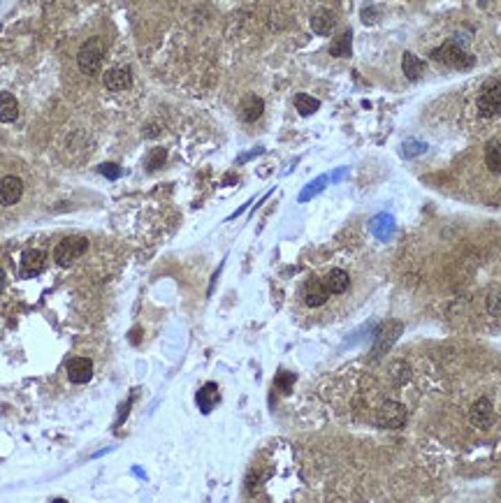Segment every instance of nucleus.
<instances>
[{"label": "nucleus", "mask_w": 501, "mask_h": 503, "mask_svg": "<svg viewBox=\"0 0 501 503\" xmlns=\"http://www.w3.org/2000/svg\"><path fill=\"white\" fill-rule=\"evenodd\" d=\"M429 56H432L436 63H441V65H448L455 70H471L476 65V56L467 54L458 40H446L441 47L432 49Z\"/></svg>", "instance_id": "nucleus-1"}, {"label": "nucleus", "mask_w": 501, "mask_h": 503, "mask_svg": "<svg viewBox=\"0 0 501 503\" xmlns=\"http://www.w3.org/2000/svg\"><path fill=\"white\" fill-rule=\"evenodd\" d=\"M103 59H105V44L100 37H91L79 47L77 52V65L79 72L86 74V77H95L103 68Z\"/></svg>", "instance_id": "nucleus-2"}, {"label": "nucleus", "mask_w": 501, "mask_h": 503, "mask_svg": "<svg viewBox=\"0 0 501 503\" xmlns=\"http://www.w3.org/2000/svg\"><path fill=\"white\" fill-rule=\"evenodd\" d=\"M86 251H88L86 237H65L54 248V263L59 267H68V265H72L74 260H79Z\"/></svg>", "instance_id": "nucleus-3"}, {"label": "nucleus", "mask_w": 501, "mask_h": 503, "mask_svg": "<svg viewBox=\"0 0 501 503\" xmlns=\"http://www.w3.org/2000/svg\"><path fill=\"white\" fill-rule=\"evenodd\" d=\"M409 420V411L399 401H385L376 413V424L380 429H402Z\"/></svg>", "instance_id": "nucleus-4"}, {"label": "nucleus", "mask_w": 501, "mask_h": 503, "mask_svg": "<svg viewBox=\"0 0 501 503\" xmlns=\"http://www.w3.org/2000/svg\"><path fill=\"white\" fill-rule=\"evenodd\" d=\"M478 112L480 116L494 119L501 116V81L492 79L483 86V91L478 95Z\"/></svg>", "instance_id": "nucleus-5"}, {"label": "nucleus", "mask_w": 501, "mask_h": 503, "mask_svg": "<svg viewBox=\"0 0 501 503\" xmlns=\"http://www.w3.org/2000/svg\"><path fill=\"white\" fill-rule=\"evenodd\" d=\"M402 329H404V325L402 322H385V325H380L378 327V332L376 336H374V348H371V358L374 360H378V358H383L388 350L395 346V341H397V336L402 334Z\"/></svg>", "instance_id": "nucleus-6"}, {"label": "nucleus", "mask_w": 501, "mask_h": 503, "mask_svg": "<svg viewBox=\"0 0 501 503\" xmlns=\"http://www.w3.org/2000/svg\"><path fill=\"white\" fill-rule=\"evenodd\" d=\"M302 297H304V304L311 309H318L323 304L329 299V290L325 288V283H323V278L318 276H309L307 283H304L302 288Z\"/></svg>", "instance_id": "nucleus-7"}, {"label": "nucleus", "mask_w": 501, "mask_h": 503, "mask_svg": "<svg viewBox=\"0 0 501 503\" xmlns=\"http://www.w3.org/2000/svg\"><path fill=\"white\" fill-rule=\"evenodd\" d=\"M469 422L478 429H487L494 422V409H492V401L487 397H480L473 401V406L469 409Z\"/></svg>", "instance_id": "nucleus-8"}, {"label": "nucleus", "mask_w": 501, "mask_h": 503, "mask_svg": "<svg viewBox=\"0 0 501 503\" xmlns=\"http://www.w3.org/2000/svg\"><path fill=\"white\" fill-rule=\"evenodd\" d=\"M65 371H68L70 383L84 385L93 378V362L88 358H72V360H68Z\"/></svg>", "instance_id": "nucleus-9"}, {"label": "nucleus", "mask_w": 501, "mask_h": 503, "mask_svg": "<svg viewBox=\"0 0 501 503\" xmlns=\"http://www.w3.org/2000/svg\"><path fill=\"white\" fill-rule=\"evenodd\" d=\"M23 195V181L19 176H3L0 179V205L3 207H12L21 200Z\"/></svg>", "instance_id": "nucleus-10"}, {"label": "nucleus", "mask_w": 501, "mask_h": 503, "mask_svg": "<svg viewBox=\"0 0 501 503\" xmlns=\"http://www.w3.org/2000/svg\"><path fill=\"white\" fill-rule=\"evenodd\" d=\"M44 267H47V253L44 251H37V248H30L21 256V276H37V274L44 271Z\"/></svg>", "instance_id": "nucleus-11"}, {"label": "nucleus", "mask_w": 501, "mask_h": 503, "mask_svg": "<svg viewBox=\"0 0 501 503\" xmlns=\"http://www.w3.org/2000/svg\"><path fill=\"white\" fill-rule=\"evenodd\" d=\"M103 84L107 91H114V93L125 91V88L132 86V72L128 68H112L107 70V74L103 77Z\"/></svg>", "instance_id": "nucleus-12"}, {"label": "nucleus", "mask_w": 501, "mask_h": 503, "mask_svg": "<svg viewBox=\"0 0 501 503\" xmlns=\"http://www.w3.org/2000/svg\"><path fill=\"white\" fill-rule=\"evenodd\" d=\"M265 112V103L263 98H258V95H244V100L239 103V119L244 121V123H256V121L263 116Z\"/></svg>", "instance_id": "nucleus-13"}, {"label": "nucleus", "mask_w": 501, "mask_h": 503, "mask_svg": "<svg viewBox=\"0 0 501 503\" xmlns=\"http://www.w3.org/2000/svg\"><path fill=\"white\" fill-rule=\"evenodd\" d=\"M337 26V14H334L332 10H318L316 14L311 17V30L316 35H329Z\"/></svg>", "instance_id": "nucleus-14"}, {"label": "nucleus", "mask_w": 501, "mask_h": 503, "mask_svg": "<svg viewBox=\"0 0 501 503\" xmlns=\"http://www.w3.org/2000/svg\"><path fill=\"white\" fill-rule=\"evenodd\" d=\"M325 288L329 290V295H344V292L351 288V276L344 269H332L327 271V276L323 278Z\"/></svg>", "instance_id": "nucleus-15"}, {"label": "nucleus", "mask_w": 501, "mask_h": 503, "mask_svg": "<svg viewBox=\"0 0 501 503\" xmlns=\"http://www.w3.org/2000/svg\"><path fill=\"white\" fill-rule=\"evenodd\" d=\"M221 401V392L216 383H207L202 390L198 392V406L202 413H212V409Z\"/></svg>", "instance_id": "nucleus-16"}, {"label": "nucleus", "mask_w": 501, "mask_h": 503, "mask_svg": "<svg viewBox=\"0 0 501 503\" xmlns=\"http://www.w3.org/2000/svg\"><path fill=\"white\" fill-rule=\"evenodd\" d=\"M19 116V103L12 93H0V121L3 123H14Z\"/></svg>", "instance_id": "nucleus-17"}, {"label": "nucleus", "mask_w": 501, "mask_h": 503, "mask_svg": "<svg viewBox=\"0 0 501 503\" xmlns=\"http://www.w3.org/2000/svg\"><path fill=\"white\" fill-rule=\"evenodd\" d=\"M485 165L492 174L501 176V142L499 139H490L485 144Z\"/></svg>", "instance_id": "nucleus-18"}, {"label": "nucleus", "mask_w": 501, "mask_h": 503, "mask_svg": "<svg viewBox=\"0 0 501 503\" xmlns=\"http://www.w3.org/2000/svg\"><path fill=\"white\" fill-rule=\"evenodd\" d=\"M402 70H404V74L411 79V81H416V79H420L422 77V72H425V61L422 59H418L416 54H411L407 52L404 54V59H402Z\"/></svg>", "instance_id": "nucleus-19"}, {"label": "nucleus", "mask_w": 501, "mask_h": 503, "mask_svg": "<svg viewBox=\"0 0 501 503\" xmlns=\"http://www.w3.org/2000/svg\"><path fill=\"white\" fill-rule=\"evenodd\" d=\"M351 49H353V33L351 30H344V35L337 37V40L329 44V54H332L334 59H348V56H351Z\"/></svg>", "instance_id": "nucleus-20"}, {"label": "nucleus", "mask_w": 501, "mask_h": 503, "mask_svg": "<svg viewBox=\"0 0 501 503\" xmlns=\"http://www.w3.org/2000/svg\"><path fill=\"white\" fill-rule=\"evenodd\" d=\"M320 103L316 98H311L309 93H297L295 95V110L302 114V116H311V114L318 112Z\"/></svg>", "instance_id": "nucleus-21"}, {"label": "nucleus", "mask_w": 501, "mask_h": 503, "mask_svg": "<svg viewBox=\"0 0 501 503\" xmlns=\"http://www.w3.org/2000/svg\"><path fill=\"white\" fill-rule=\"evenodd\" d=\"M165 161H167V151L165 149H154L151 151V156H149V161H147V170L149 172H156V170H161Z\"/></svg>", "instance_id": "nucleus-22"}, {"label": "nucleus", "mask_w": 501, "mask_h": 503, "mask_svg": "<svg viewBox=\"0 0 501 503\" xmlns=\"http://www.w3.org/2000/svg\"><path fill=\"white\" fill-rule=\"evenodd\" d=\"M293 383H295V376L293 373H288V371H281L276 376V387L281 390L283 394H288L290 390H293Z\"/></svg>", "instance_id": "nucleus-23"}, {"label": "nucleus", "mask_w": 501, "mask_h": 503, "mask_svg": "<svg viewBox=\"0 0 501 503\" xmlns=\"http://www.w3.org/2000/svg\"><path fill=\"white\" fill-rule=\"evenodd\" d=\"M325 176H320V179L318 181H314V183H309V190H307V193H302V197H300V200H309V197H311L314 193H320V190H323V186H325Z\"/></svg>", "instance_id": "nucleus-24"}, {"label": "nucleus", "mask_w": 501, "mask_h": 503, "mask_svg": "<svg viewBox=\"0 0 501 503\" xmlns=\"http://www.w3.org/2000/svg\"><path fill=\"white\" fill-rule=\"evenodd\" d=\"M100 174L110 176V179H119L121 176V170H119V165H100Z\"/></svg>", "instance_id": "nucleus-25"}, {"label": "nucleus", "mask_w": 501, "mask_h": 503, "mask_svg": "<svg viewBox=\"0 0 501 503\" xmlns=\"http://www.w3.org/2000/svg\"><path fill=\"white\" fill-rule=\"evenodd\" d=\"M376 17H378V12L374 8H365L362 10V21L365 23H374V21H376Z\"/></svg>", "instance_id": "nucleus-26"}, {"label": "nucleus", "mask_w": 501, "mask_h": 503, "mask_svg": "<svg viewBox=\"0 0 501 503\" xmlns=\"http://www.w3.org/2000/svg\"><path fill=\"white\" fill-rule=\"evenodd\" d=\"M490 3H492V0H478L480 8H487V5H490Z\"/></svg>", "instance_id": "nucleus-27"}, {"label": "nucleus", "mask_w": 501, "mask_h": 503, "mask_svg": "<svg viewBox=\"0 0 501 503\" xmlns=\"http://www.w3.org/2000/svg\"><path fill=\"white\" fill-rule=\"evenodd\" d=\"M3 285H5V271L0 269V288H3Z\"/></svg>", "instance_id": "nucleus-28"}]
</instances>
